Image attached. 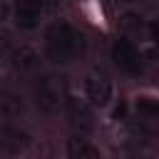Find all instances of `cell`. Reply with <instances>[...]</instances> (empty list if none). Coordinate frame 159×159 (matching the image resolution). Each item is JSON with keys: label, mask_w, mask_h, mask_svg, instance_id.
<instances>
[{"label": "cell", "mask_w": 159, "mask_h": 159, "mask_svg": "<svg viewBox=\"0 0 159 159\" xmlns=\"http://www.w3.org/2000/svg\"><path fill=\"white\" fill-rule=\"evenodd\" d=\"M25 112V99L20 92L10 87H0V117L2 119H15Z\"/></svg>", "instance_id": "52a82bcc"}, {"label": "cell", "mask_w": 159, "mask_h": 159, "mask_svg": "<svg viewBox=\"0 0 159 159\" xmlns=\"http://www.w3.org/2000/svg\"><path fill=\"white\" fill-rule=\"evenodd\" d=\"M65 107H67V117H70V124L77 127L80 132H89L94 127V117H92V109L87 102L82 99H75V97H67L65 99Z\"/></svg>", "instance_id": "8992f818"}, {"label": "cell", "mask_w": 159, "mask_h": 159, "mask_svg": "<svg viewBox=\"0 0 159 159\" xmlns=\"http://www.w3.org/2000/svg\"><path fill=\"white\" fill-rule=\"evenodd\" d=\"M67 159H102V152L82 134H72L67 139Z\"/></svg>", "instance_id": "ba28073f"}, {"label": "cell", "mask_w": 159, "mask_h": 159, "mask_svg": "<svg viewBox=\"0 0 159 159\" xmlns=\"http://www.w3.org/2000/svg\"><path fill=\"white\" fill-rule=\"evenodd\" d=\"M52 0H15V22L22 30H35Z\"/></svg>", "instance_id": "277c9868"}, {"label": "cell", "mask_w": 159, "mask_h": 159, "mask_svg": "<svg viewBox=\"0 0 159 159\" xmlns=\"http://www.w3.org/2000/svg\"><path fill=\"white\" fill-rule=\"evenodd\" d=\"M84 47H87L84 35L65 20L52 22L45 32V52L52 65H70L80 60L84 55Z\"/></svg>", "instance_id": "6da1fadb"}, {"label": "cell", "mask_w": 159, "mask_h": 159, "mask_svg": "<svg viewBox=\"0 0 159 159\" xmlns=\"http://www.w3.org/2000/svg\"><path fill=\"white\" fill-rule=\"evenodd\" d=\"M112 62L127 72V75H139L142 72V52L129 37H117L112 45Z\"/></svg>", "instance_id": "3957f363"}, {"label": "cell", "mask_w": 159, "mask_h": 159, "mask_svg": "<svg viewBox=\"0 0 159 159\" xmlns=\"http://www.w3.org/2000/svg\"><path fill=\"white\" fill-rule=\"evenodd\" d=\"M12 65H15L20 72H30V70H35V67H37V55H35V50H30V47H20V50H15V55H12Z\"/></svg>", "instance_id": "30bf717a"}, {"label": "cell", "mask_w": 159, "mask_h": 159, "mask_svg": "<svg viewBox=\"0 0 159 159\" xmlns=\"http://www.w3.org/2000/svg\"><path fill=\"white\" fill-rule=\"evenodd\" d=\"M67 99V87H65V80L57 77V75H45L35 82V102L42 112L47 114H55Z\"/></svg>", "instance_id": "7a4b0ae2"}, {"label": "cell", "mask_w": 159, "mask_h": 159, "mask_svg": "<svg viewBox=\"0 0 159 159\" xmlns=\"http://www.w3.org/2000/svg\"><path fill=\"white\" fill-rule=\"evenodd\" d=\"M137 112H139V117H144V119H154V117L159 114V104H157V99H152V97H139V99H137Z\"/></svg>", "instance_id": "8fae6325"}, {"label": "cell", "mask_w": 159, "mask_h": 159, "mask_svg": "<svg viewBox=\"0 0 159 159\" xmlns=\"http://www.w3.org/2000/svg\"><path fill=\"white\" fill-rule=\"evenodd\" d=\"M30 144V137L17 127H2L0 129V147L7 152H22Z\"/></svg>", "instance_id": "9c48e42d"}, {"label": "cell", "mask_w": 159, "mask_h": 159, "mask_svg": "<svg viewBox=\"0 0 159 159\" xmlns=\"http://www.w3.org/2000/svg\"><path fill=\"white\" fill-rule=\"evenodd\" d=\"M84 89H87V99L92 107H107L112 99V80L102 72H92L87 77Z\"/></svg>", "instance_id": "5b68a950"}]
</instances>
